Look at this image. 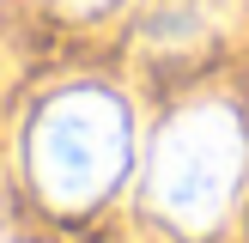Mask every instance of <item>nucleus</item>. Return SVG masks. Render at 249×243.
I'll return each mask as SVG.
<instances>
[{
    "label": "nucleus",
    "instance_id": "f03ea898",
    "mask_svg": "<svg viewBox=\"0 0 249 243\" xmlns=\"http://www.w3.org/2000/svg\"><path fill=\"white\" fill-rule=\"evenodd\" d=\"M237 176H243V128L225 104H195L158 134L152 201L170 225L207 231L231 207Z\"/></svg>",
    "mask_w": 249,
    "mask_h": 243
},
{
    "label": "nucleus",
    "instance_id": "7ed1b4c3",
    "mask_svg": "<svg viewBox=\"0 0 249 243\" xmlns=\"http://www.w3.org/2000/svg\"><path fill=\"white\" fill-rule=\"evenodd\" d=\"M67 6H79V12H91V6H109V0H67Z\"/></svg>",
    "mask_w": 249,
    "mask_h": 243
},
{
    "label": "nucleus",
    "instance_id": "f257e3e1",
    "mask_svg": "<svg viewBox=\"0 0 249 243\" xmlns=\"http://www.w3.org/2000/svg\"><path fill=\"white\" fill-rule=\"evenodd\" d=\"M128 164V109L109 91H61L31 128V170L55 207H91Z\"/></svg>",
    "mask_w": 249,
    "mask_h": 243
}]
</instances>
